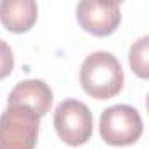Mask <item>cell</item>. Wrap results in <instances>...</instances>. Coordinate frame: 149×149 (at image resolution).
Returning <instances> with one entry per match:
<instances>
[{"label":"cell","instance_id":"8","mask_svg":"<svg viewBox=\"0 0 149 149\" xmlns=\"http://www.w3.org/2000/svg\"><path fill=\"white\" fill-rule=\"evenodd\" d=\"M147 46H149V37L144 35L137 42L132 44L130 47V67L139 77L147 79L149 76V67H147Z\"/></svg>","mask_w":149,"mask_h":149},{"label":"cell","instance_id":"6","mask_svg":"<svg viewBox=\"0 0 149 149\" xmlns=\"http://www.w3.org/2000/svg\"><path fill=\"white\" fill-rule=\"evenodd\" d=\"M19 104L32 109L39 118L47 114L53 104V91L42 79H26L14 86L9 93L7 105Z\"/></svg>","mask_w":149,"mask_h":149},{"label":"cell","instance_id":"5","mask_svg":"<svg viewBox=\"0 0 149 149\" xmlns=\"http://www.w3.org/2000/svg\"><path fill=\"white\" fill-rule=\"evenodd\" d=\"M77 21L91 35L105 37L111 35L121 23V6L119 2H95L84 0L77 4Z\"/></svg>","mask_w":149,"mask_h":149},{"label":"cell","instance_id":"9","mask_svg":"<svg viewBox=\"0 0 149 149\" xmlns=\"http://www.w3.org/2000/svg\"><path fill=\"white\" fill-rule=\"evenodd\" d=\"M14 67V56H13V49L11 46L0 39V79L7 77L13 72Z\"/></svg>","mask_w":149,"mask_h":149},{"label":"cell","instance_id":"3","mask_svg":"<svg viewBox=\"0 0 149 149\" xmlns=\"http://www.w3.org/2000/svg\"><path fill=\"white\" fill-rule=\"evenodd\" d=\"M58 137L68 146H83L93 133V114L90 107L76 98L63 100L53 118Z\"/></svg>","mask_w":149,"mask_h":149},{"label":"cell","instance_id":"7","mask_svg":"<svg viewBox=\"0 0 149 149\" xmlns=\"http://www.w3.org/2000/svg\"><path fill=\"white\" fill-rule=\"evenodd\" d=\"M39 7L33 0H2L0 2V21L2 25L14 32H28L37 21Z\"/></svg>","mask_w":149,"mask_h":149},{"label":"cell","instance_id":"4","mask_svg":"<svg viewBox=\"0 0 149 149\" xmlns=\"http://www.w3.org/2000/svg\"><path fill=\"white\" fill-rule=\"evenodd\" d=\"M100 135L111 146H130L142 135V119L132 105H112L102 112Z\"/></svg>","mask_w":149,"mask_h":149},{"label":"cell","instance_id":"1","mask_svg":"<svg viewBox=\"0 0 149 149\" xmlns=\"http://www.w3.org/2000/svg\"><path fill=\"white\" fill-rule=\"evenodd\" d=\"M125 83V74L119 60L109 51H95L86 56L81 65V86L97 98L107 100L116 97Z\"/></svg>","mask_w":149,"mask_h":149},{"label":"cell","instance_id":"2","mask_svg":"<svg viewBox=\"0 0 149 149\" xmlns=\"http://www.w3.org/2000/svg\"><path fill=\"white\" fill-rule=\"evenodd\" d=\"M37 137L39 116L25 105H7L0 116V149H33Z\"/></svg>","mask_w":149,"mask_h":149}]
</instances>
